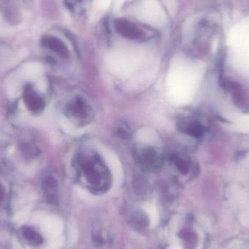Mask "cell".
<instances>
[{"mask_svg":"<svg viewBox=\"0 0 249 249\" xmlns=\"http://www.w3.org/2000/svg\"><path fill=\"white\" fill-rule=\"evenodd\" d=\"M80 167L90 186L100 190L109 182V174L102 161L96 155H90L81 161Z\"/></svg>","mask_w":249,"mask_h":249,"instance_id":"cell-1","label":"cell"},{"mask_svg":"<svg viewBox=\"0 0 249 249\" xmlns=\"http://www.w3.org/2000/svg\"><path fill=\"white\" fill-rule=\"evenodd\" d=\"M136 158L143 169L148 171H155L160 168L162 159L159 153L152 147H143L138 149Z\"/></svg>","mask_w":249,"mask_h":249,"instance_id":"cell-2","label":"cell"},{"mask_svg":"<svg viewBox=\"0 0 249 249\" xmlns=\"http://www.w3.org/2000/svg\"><path fill=\"white\" fill-rule=\"evenodd\" d=\"M115 26L117 32L126 39L138 40L144 36L143 32L136 25L124 19L117 20Z\"/></svg>","mask_w":249,"mask_h":249,"instance_id":"cell-3","label":"cell"},{"mask_svg":"<svg viewBox=\"0 0 249 249\" xmlns=\"http://www.w3.org/2000/svg\"><path fill=\"white\" fill-rule=\"evenodd\" d=\"M23 101L28 109L33 113H40L45 108L43 99L33 90L32 86H27L24 89Z\"/></svg>","mask_w":249,"mask_h":249,"instance_id":"cell-4","label":"cell"},{"mask_svg":"<svg viewBox=\"0 0 249 249\" xmlns=\"http://www.w3.org/2000/svg\"><path fill=\"white\" fill-rule=\"evenodd\" d=\"M68 113L70 116L80 120V121H86L90 115V109L83 100L77 99L69 106Z\"/></svg>","mask_w":249,"mask_h":249,"instance_id":"cell-5","label":"cell"},{"mask_svg":"<svg viewBox=\"0 0 249 249\" xmlns=\"http://www.w3.org/2000/svg\"><path fill=\"white\" fill-rule=\"evenodd\" d=\"M41 43L45 48L53 51L63 58L68 56L69 52L67 46L58 38L52 36H45L42 38Z\"/></svg>","mask_w":249,"mask_h":249,"instance_id":"cell-6","label":"cell"},{"mask_svg":"<svg viewBox=\"0 0 249 249\" xmlns=\"http://www.w3.org/2000/svg\"><path fill=\"white\" fill-rule=\"evenodd\" d=\"M179 128L181 131L196 137L201 136L203 132V127L194 121H184L180 124Z\"/></svg>","mask_w":249,"mask_h":249,"instance_id":"cell-7","label":"cell"},{"mask_svg":"<svg viewBox=\"0 0 249 249\" xmlns=\"http://www.w3.org/2000/svg\"><path fill=\"white\" fill-rule=\"evenodd\" d=\"M21 233L25 239L32 245H40L43 243V238L33 228L30 227H23L21 228Z\"/></svg>","mask_w":249,"mask_h":249,"instance_id":"cell-8","label":"cell"},{"mask_svg":"<svg viewBox=\"0 0 249 249\" xmlns=\"http://www.w3.org/2000/svg\"><path fill=\"white\" fill-rule=\"evenodd\" d=\"M57 188L55 180L53 177H48L44 181V189L47 193V197L51 203H54L55 200V192Z\"/></svg>","mask_w":249,"mask_h":249,"instance_id":"cell-9","label":"cell"},{"mask_svg":"<svg viewBox=\"0 0 249 249\" xmlns=\"http://www.w3.org/2000/svg\"><path fill=\"white\" fill-rule=\"evenodd\" d=\"M115 133L118 137L123 139H130L132 135L131 129L124 122H119L115 125Z\"/></svg>","mask_w":249,"mask_h":249,"instance_id":"cell-10","label":"cell"},{"mask_svg":"<svg viewBox=\"0 0 249 249\" xmlns=\"http://www.w3.org/2000/svg\"><path fill=\"white\" fill-rule=\"evenodd\" d=\"M173 162H174L177 169H178L181 174H186L188 173L189 169H190L189 163L184 158H181V157L179 156H174V158H173Z\"/></svg>","mask_w":249,"mask_h":249,"instance_id":"cell-11","label":"cell"},{"mask_svg":"<svg viewBox=\"0 0 249 249\" xmlns=\"http://www.w3.org/2000/svg\"><path fill=\"white\" fill-rule=\"evenodd\" d=\"M133 225L137 229L143 230L147 225V219L143 214H137L133 218Z\"/></svg>","mask_w":249,"mask_h":249,"instance_id":"cell-12","label":"cell"},{"mask_svg":"<svg viewBox=\"0 0 249 249\" xmlns=\"http://www.w3.org/2000/svg\"><path fill=\"white\" fill-rule=\"evenodd\" d=\"M4 191L3 187H1V184H0V203L2 201L3 199H4Z\"/></svg>","mask_w":249,"mask_h":249,"instance_id":"cell-13","label":"cell"}]
</instances>
